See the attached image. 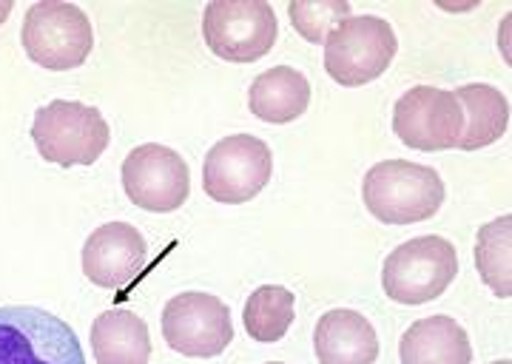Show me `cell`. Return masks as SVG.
Masks as SVG:
<instances>
[{
    "mask_svg": "<svg viewBox=\"0 0 512 364\" xmlns=\"http://www.w3.org/2000/svg\"><path fill=\"white\" fill-rule=\"evenodd\" d=\"M365 208L384 225H416L436 217L444 202V180L430 165L384 160L365 174Z\"/></svg>",
    "mask_w": 512,
    "mask_h": 364,
    "instance_id": "obj_1",
    "label": "cell"
},
{
    "mask_svg": "<svg viewBox=\"0 0 512 364\" xmlns=\"http://www.w3.org/2000/svg\"><path fill=\"white\" fill-rule=\"evenodd\" d=\"M20 43L37 66L49 72H69L83 66L92 55V20L77 3L40 0L29 6L23 18Z\"/></svg>",
    "mask_w": 512,
    "mask_h": 364,
    "instance_id": "obj_2",
    "label": "cell"
},
{
    "mask_svg": "<svg viewBox=\"0 0 512 364\" xmlns=\"http://www.w3.org/2000/svg\"><path fill=\"white\" fill-rule=\"evenodd\" d=\"M32 140L46 163L94 165L109 148L111 131L106 117L94 106L77 100H52L37 109L32 123Z\"/></svg>",
    "mask_w": 512,
    "mask_h": 364,
    "instance_id": "obj_3",
    "label": "cell"
},
{
    "mask_svg": "<svg viewBox=\"0 0 512 364\" xmlns=\"http://www.w3.org/2000/svg\"><path fill=\"white\" fill-rule=\"evenodd\" d=\"M458 273L456 245L444 237H416L402 242L384 259L382 288L399 305H424L439 299Z\"/></svg>",
    "mask_w": 512,
    "mask_h": 364,
    "instance_id": "obj_4",
    "label": "cell"
},
{
    "mask_svg": "<svg viewBox=\"0 0 512 364\" xmlns=\"http://www.w3.org/2000/svg\"><path fill=\"white\" fill-rule=\"evenodd\" d=\"M0 364H86V353L77 333L55 313L32 305H3Z\"/></svg>",
    "mask_w": 512,
    "mask_h": 364,
    "instance_id": "obj_5",
    "label": "cell"
},
{
    "mask_svg": "<svg viewBox=\"0 0 512 364\" xmlns=\"http://www.w3.org/2000/svg\"><path fill=\"white\" fill-rule=\"evenodd\" d=\"M399 52L393 26L376 15L345 18L325 40V72L345 89L373 83Z\"/></svg>",
    "mask_w": 512,
    "mask_h": 364,
    "instance_id": "obj_6",
    "label": "cell"
},
{
    "mask_svg": "<svg viewBox=\"0 0 512 364\" xmlns=\"http://www.w3.org/2000/svg\"><path fill=\"white\" fill-rule=\"evenodd\" d=\"M279 23L268 0H211L202 15L205 46L228 63H256L274 49Z\"/></svg>",
    "mask_w": 512,
    "mask_h": 364,
    "instance_id": "obj_7",
    "label": "cell"
},
{
    "mask_svg": "<svg viewBox=\"0 0 512 364\" xmlns=\"http://www.w3.org/2000/svg\"><path fill=\"white\" fill-rule=\"evenodd\" d=\"M274 157L254 134H231L208 151L202 163V188L214 202L242 205L271 182Z\"/></svg>",
    "mask_w": 512,
    "mask_h": 364,
    "instance_id": "obj_8",
    "label": "cell"
},
{
    "mask_svg": "<svg viewBox=\"0 0 512 364\" xmlns=\"http://www.w3.org/2000/svg\"><path fill=\"white\" fill-rule=\"evenodd\" d=\"M163 336L188 359H214L234 342L231 310L211 293H180L163 310Z\"/></svg>",
    "mask_w": 512,
    "mask_h": 364,
    "instance_id": "obj_9",
    "label": "cell"
},
{
    "mask_svg": "<svg viewBox=\"0 0 512 364\" xmlns=\"http://www.w3.org/2000/svg\"><path fill=\"white\" fill-rule=\"evenodd\" d=\"M393 131L404 146L416 151L458 148L464 131V111L453 91L413 86L393 106Z\"/></svg>",
    "mask_w": 512,
    "mask_h": 364,
    "instance_id": "obj_10",
    "label": "cell"
},
{
    "mask_svg": "<svg viewBox=\"0 0 512 364\" xmlns=\"http://www.w3.org/2000/svg\"><path fill=\"white\" fill-rule=\"evenodd\" d=\"M123 188L137 208L171 214L191 194V171L174 148L146 143L123 160Z\"/></svg>",
    "mask_w": 512,
    "mask_h": 364,
    "instance_id": "obj_11",
    "label": "cell"
},
{
    "mask_svg": "<svg viewBox=\"0 0 512 364\" xmlns=\"http://www.w3.org/2000/svg\"><path fill=\"white\" fill-rule=\"evenodd\" d=\"M148 265L146 237L128 222H106L83 245V273L106 291H128Z\"/></svg>",
    "mask_w": 512,
    "mask_h": 364,
    "instance_id": "obj_12",
    "label": "cell"
},
{
    "mask_svg": "<svg viewBox=\"0 0 512 364\" xmlns=\"http://www.w3.org/2000/svg\"><path fill=\"white\" fill-rule=\"evenodd\" d=\"M319 364H376L379 336L359 310H328L313 333Z\"/></svg>",
    "mask_w": 512,
    "mask_h": 364,
    "instance_id": "obj_13",
    "label": "cell"
},
{
    "mask_svg": "<svg viewBox=\"0 0 512 364\" xmlns=\"http://www.w3.org/2000/svg\"><path fill=\"white\" fill-rule=\"evenodd\" d=\"M402 364H470L473 345L453 316H424L404 330Z\"/></svg>",
    "mask_w": 512,
    "mask_h": 364,
    "instance_id": "obj_14",
    "label": "cell"
},
{
    "mask_svg": "<svg viewBox=\"0 0 512 364\" xmlns=\"http://www.w3.org/2000/svg\"><path fill=\"white\" fill-rule=\"evenodd\" d=\"M308 106H311V83L305 74L291 66H276L262 72L248 91V109L262 123L285 126L299 120Z\"/></svg>",
    "mask_w": 512,
    "mask_h": 364,
    "instance_id": "obj_15",
    "label": "cell"
},
{
    "mask_svg": "<svg viewBox=\"0 0 512 364\" xmlns=\"http://www.w3.org/2000/svg\"><path fill=\"white\" fill-rule=\"evenodd\" d=\"M92 350L97 364H148V325L134 310H103L92 322Z\"/></svg>",
    "mask_w": 512,
    "mask_h": 364,
    "instance_id": "obj_16",
    "label": "cell"
},
{
    "mask_svg": "<svg viewBox=\"0 0 512 364\" xmlns=\"http://www.w3.org/2000/svg\"><path fill=\"white\" fill-rule=\"evenodd\" d=\"M461 103L467 126L461 131L458 148L461 151H478L498 143L510 128V103L501 91L487 83H470L453 91Z\"/></svg>",
    "mask_w": 512,
    "mask_h": 364,
    "instance_id": "obj_17",
    "label": "cell"
},
{
    "mask_svg": "<svg viewBox=\"0 0 512 364\" xmlns=\"http://www.w3.org/2000/svg\"><path fill=\"white\" fill-rule=\"evenodd\" d=\"M293 313H296V296L288 288L262 285L248 296L242 322L254 342L274 345L279 339H285V333L291 330Z\"/></svg>",
    "mask_w": 512,
    "mask_h": 364,
    "instance_id": "obj_18",
    "label": "cell"
},
{
    "mask_svg": "<svg viewBox=\"0 0 512 364\" xmlns=\"http://www.w3.org/2000/svg\"><path fill=\"white\" fill-rule=\"evenodd\" d=\"M476 265L484 285L501 296H512V217H504L487 222L476 239Z\"/></svg>",
    "mask_w": 512,
    "mask_h": 364,
    "instance_id": "obj_19",
    "label": "cell"
},
{
    "mask_svg": "<svg viewBox=\"0 0 512 364\" xmlns=\"http://www.w3.org/2000/svg\"><path fill=\"white\" fill-rule=\"evenodd\" d=\"M288 15L293 29L308 43L319 46L342 20L350 18V3L348 0H291Z\"/></svg>",
    "mask_w": 512,
    "mask_h": 364,
    "instance_id": "obj_20",
    "label": "cell"
},
{
    "mask_svg": "<svg viewBox=\"0 0 512 364\" xmlns=\"http://www.w3.org/2000/svg\"><path fill=\"white\" fill-rule=\"evenodd\" d=\"M12 9H15V3H12V0H0V26L6 23L9 15H12Z\"/></svg>",
    "mask_w": 512,
    "mask_h": 364,
    "instance_id": "obj_21",
    "label": "cell"
},
{
    "mask_svg": "<svg viewBox=\"0 0 512 364\" xmlns=\"http://www.w3.org/2000/svg\"><path fill=\"white\" fill-rule=\"evenodd\" d=\"M493 364H512L510 359H501V362H493Z\"/></svg>",
    "mask_w": 512,
    "mask_h": 364,
    "instance_id": "obj_22",
    "label": "cell"
},
{
    "mask_svg": "<svg viewBox=\"0 0 512 364\" xmlns=\"http://www.w3.org/2000/svg\"><path fill=\"white\" fill-rule=\"evenodd\" d=\"M265 364H285V362H265Z\"/></svg>",
    "mask_w": 512,
    "mask_h": 364,
    "instance_id": "obj_23",
    "label": "cell"
}]
</instances>
